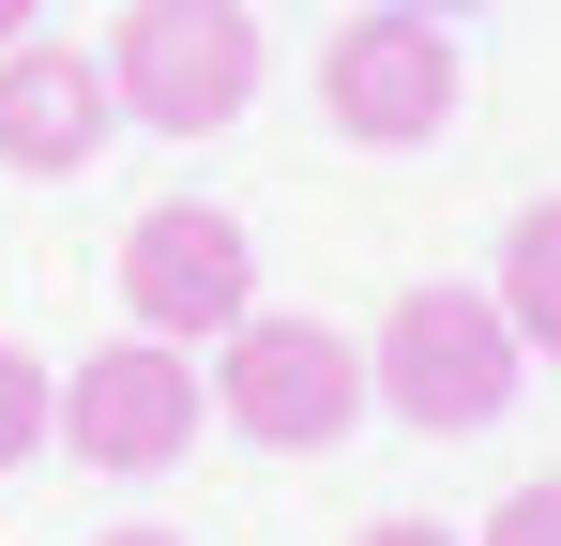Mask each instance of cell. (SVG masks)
<instances>
[{"mask_svg": "<svg viewBox=\"0 0 561 546\" xmlns=\"http://www.w3.org/2000/svg\"><path fill=\"white\" fill-rule=\"evenodd\" d=\"M379 410L365 350L334 334V319H288V304H243L228 334H213V425L259 455H334L350 425Z\"/></svg>", "mask_w": 561, "mask_h": 546, "instance_id": "obj_1", "label": "cell"}, {"mask_svg": "<svg viewBox=\"0 0 561 546\" xmlns=\"http://www.w3.org/2000/svg\"><path fill=\"white\" fill-rule=\"evenodd\" d=\"M516 319H501V288H394V319L365 334V379L394 425H425V441H470V425H501L516 410Z\"/></svg>", "mask_w": 561, "mask_h": 546, "instance_id": "obj_2", "label": "cell"}, {"mask_svg": "<svg viewBox=\"0 0 561 546\" xmlns=\"http://www.w3.org/2000/svg\"><path fill=\"white\" fill-rule=\"evenodd\" d=\"M106 91L152 137H228L259 106V15L243 0H122L106 31Z\"/></svg>", "mask_w": 561, "mask_h": 546, "instance_id": "obj_3", "label": "cell"}, {"mask_svg": "<svg viewBox=\"0 0 561 546\" xmlns=\"http://www.w3.org/2000/svg\"><path fill=\"white\" fill-rule=\"evenodd\" d=\"M456 106H470V61H456V31L425 0H379V15H350L319 46V122L350 152H425Z\"/></svg>", "mask_w": 561, "mask_h": 546, "instance_id": "obj_4", "label": "cell"}, {"mask_svg": "<svg viewBox=\"0 0 561 546\" xmlns=\"http://www.w3.org/2000/svg\"><path fill=\"white\" fill-rule=\"evenodd\" d=\"M122 319L137 334H168V350H213L243 304H259V243H243V213L228 197H152L137 228H122Z\"/></svg>", "mask_w": 561, "mask_h": 546, "instance_id": "obj_5", "label": "cell"}, {"mask_svg": "<svg viewBox=\"0 0 561 546\" xmlns=\"http://www.w3.org/2000/svg\"><path fill=\"white\" fill-rule=\"evenodd\" d=\"M197 410H213V379H197V350H168V334H122V350H92L77 379H61L77 470H122V486L183 470V455H197Z\"/></svg>", "mask_w": 561, "mask_h": 546, "instance_id": "obj_6", "label": "cell"}, {"mask_svg": "<svg viewBox=\"0 0 561 546\" xmlns=\"http://www.w3.org/2000/svg\"><path fill=\"white\" fill-rule=\"evenodd\" d=\"M122 137V91H106V46H61V31H15L0 46V168L77 182Z\"/></svg>", "mask_w": 561, "mask_h": 546, "instance_id": "obj_7", "label": "cell"}, {"mask_svg": "<svg viewBox=\"0 0 561 546\" xmlns=\"http://www.w3.org/2000/svg\"><path fill=\"white\" fill-rule=\"evenodd\" d=\"M501 319H516L531 364H561V197H531V213L501 228Z\"/></svg>", "mask_w": 561, "mask_h": 546, "instance_id": "obj_8", "label": "cell"}, {"mask_svg": "<svg viewBox=\"0 0 561 546\" xmlns=\"http://www.w3.org/2000/svg\"><path fill=\"white\" fill-rule=\"evenodd\" d=\"M46 441H61V379H46V364L0 334V470H31Z\"/></svg>", "mask_w": 561, "mask_h": 546, "instance_id": "obj_9", "label": "cell"}, {"mask_svg": "<svg viewBox=\"0 0 561 546\" xmlns=\"http://www.w3.org/2000/svg\"><path fill=\"white\" fill-rule=\"evenodd\" d=\"M485 546H561V470H531V486L485 516Z\"/></svg>", "mask_w": 561, "mask_h": 546, "instance_id": "obj_10", "label": "cell"}, {"mask_svg": "<svg viewBox=\"0 0 561 546\" xmlns=\"http://www.w3.org/2000/svg\"><path fill=\"white\" fill-rule=\"evenodd\" d=\"M350 546H456V532H440V516H365Z\"/></svg>", "mask_w": 561, "mask_h": 546, "instance_id": "obj_11", "label": "cell"}, {"mask_svg": "<svg viewBox=\"0 0 561 546\" xmlns=\"http://www.w3.org/2000/svg\"><path fill=\"white\" fill-rule=\"evenodd\" d=\"M92 546H183V532H152V516H122V532H92Z\"/></svg>", "mask_w": 561, "mask_h": 546, "instance_id": "obj_12", "label": "cell"}, {"mask_svg": "<svg viewBox=\"0 0 561 546\" xmlns=\"http://www.w3.org/2000/svg\"><path fill=\"white\" fill-rule=\"evenodd\" d=\"M15 31H46V0H0V46H15Z\"/></svg>", "mask_w": 561, "mask_h": 546, "instance_id": "obj_13", "label": "cell"}, {"mask_svg": "<svg viewBox=\"0 0 561 546\" xmlns=\"http://www.w3.org/2000/svg\"><path fill=\"white\" fill-rule=\"evenodd\" d=\"M425 15H440V0H425Z\"/></svg>", "mask_w": 561, "mask_h": 546, "instance_id": "obj_14", "label": "cell"}]
</instances>
